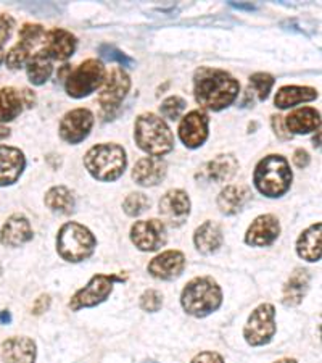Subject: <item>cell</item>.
Instances as JSON below:
<instances>
[{"mask_svg":"<svg viewBox=\"0 0 322 363\" xmlns=\"http://www.w3.org/2000/svg\"><path fill=\"white\" fill-rule=\"evenodd\" d=\"M93 126V115L87 108H76L68 112L60 121V133L62 140L68 144H79L89 136Z\"/></svg>","mask_w":322,"mask_h":363,"instance_id":"obj_13","label":"cell"},{"mask_svg":"<svg viewBox=\"0 0 322 363\" xmlns=\"http://www.w3.org/2000/svg\"><path fill=\"white\" fill-rule=\"evenodd\" d=\"M42 44H44L42 50L52 58V60L64 62L74 54L78 40H76L74 34L67 31V29L55 28L52 29V31L45 33Z\"/></svg>","mask_w":322,"mask_h":363,"instance_id":"obj_18","label":"cell"},{"mask_svg":"<svg viewBox=\"0 0 322 363\" xmlns=\"http://www.w3.org/2000/svg\"><path fill=\"white\" fill-rule=\"evenodd\" d=\"M251 189L243 184L226 186L218 196V208L224 215H236L251 201Z\"/></svg>","mask_w":322,"mask_h":363,"instance_id":"obj_23","label":"cell"},{"mask_svg":"<svg viewBox=\"0 0 322 363\" xmlns=\"http://www.w3.org/2000/svg\"><path fill=\"white\" fill-rule=\"evenodd\" d=\"M192 363H224V360L216 352H202L192 360Z\"/></svg>","mask_w":322,"mask_h":363,"instance_id":"obj_38","label":"cell"},{"mask_svg":"<svg viewBox=\"0 0 322 363\" xmlns=\"http://www.w3.org/2000/svg\"><path fill=\"white\" fill-rule=\"evenodd\" d=\"M280 234V223L274 215H261L250 225L245 234V242L251 247H268Z\"/></svg>","mask_w":322,"mask_h":363,"instance_id":"obj_16","label":"cell"},{"mask_svg":"<svg viewBox=\"0 0 322 363\" xmlns=\"http://www.w3.org/2000/svg\"><path fill=\"white\" fill-rule=\"evenodd\" d=\"M185 268V257L179 250H166L149 263V273L156 279L171 281L179 278Z\"/></svg>","mask_w":322,"mask_h":363,"instance_id":"obj_17","label":"cell"},{"mask_svg":"<svg viewBox=\"0 0 322 363\" xmlns=\"http://www.w3.org/2000/svg\"><path fill=\"white\" fill-rule=\"evenodd\" d=\"M232 7H236V9H248V10H253L255 7H253V5H236V4H232Z\"/></svg>","mask_w":322,"mask_h":363,"instance_id":"obj_45","label":"cell"},{"mask_svg":"<svg viewBox=\"0 0 322 363\" xmlns=\"http://www.w3.org/2000/svg\"><path fill=\"white\" fill-rule=\"evenodd\" d=\"M309 154L304 149H297L294 154V163L297 168H306L309 165Z\"/></svg>","mask_w":322,"mask_h":363,"instance_id":"obj_41","label":"cell"},{"mask_svg":"<svg viewBox=\"0 0 322 363\" xmlns=\"http://www.w3.org/2000/svg\"><path fill=\"white\" fill-rule=\"evenodd\" d=\"M190 213V199L183 189L168 191L160 201V215L173 228L183 226Z\"/></svg>","mask_w":322,"mask_h":363,"instance_id":"obj_15","label":"cell"},{"mask_svg":"<svg viewBox=\"0 0 322 363\" xmlns=\"http://www.w3.org/2000/svg\"><path fill=\"white\" fill-rule=\"evenodd\" d=\"M318 91L309 86H284L277 91L276 97H274V104L280 110L292 108L295 105H300L303 102H311L318 99Z\"/></svg>","mask_w":322,"mask_h":363,"instance_id":"obj_27","label":"cell"},{"mask_svg":"<svg viewBox=\"0 0 322 363\" xmlns=\"http://www.w3.org/2000/svg\"><path fill=\"white\" fill-rule=\"evenodd\" d=\"M166 172L168 167L161 159H158V157H144L134 165L132 179L139 186L154 187L166 178Z\"/></svg>","mask_w":322,"mask_h":363,"instance_id":"obj_20","label":"cell"},{"mask_svg":"<svg viewBox=\"0 0 322 363\" xmlns=\"http://www.w3.org/2000/svg\"><path fill=\"white\" fill-rule=\"evenodd\" d=\"M36 355V344L29 337H10L2 344V359L5 363H34Z\"/></svg>","mask_w":322,"mask_h":363,"instance_id":"obj_22","label":"cell"},{"mask_svg":"<svg viewBox=\"0 0 322 363\" xmlns=\"http://www.w3.org/2000/svg\"><path fill=\"white\" fill-rule=\"evenodd\" d=\"M179 139L189 149H198L207 143L209 134V118L202 110H192L179 123Z\"/></svg>","mask_w":322,"mask_h":363,"instance_id":"obj_14","label":"cell"},{"mask_svg":"<svg viewBox=\"0 0 322 363\" xmlns=\"http://www.w3.org/2000/svg\"><path fill=\"white\" fill-rule=\"evenodd\" d=\"M126 278L118 274H96L83 289H79L69 301V308L73 312H78L81 308H91L98 303L105 302L113 291L116 283H122Z\"/></svg>","mask_w":322,"mask_h":363,"instance_id":"obj_9","label":"cell"},{"mask_svg":"<svg viewBox=\"0 0 322 363\" xmlns=\"http://www.w3.org/2000/svg\"><path fill=\"white\" fill-rule=\"evenodd\" d=\"M276 363H297V360H294V359H282V360H277Z\"/></svg>","mask_w":322,"mask_h":363,"instance_id":"obj_46","label":"cell"},{"mask_svg":"<svg viewBox=\"0 0 322 363\" xmlns=\"http://www.w3.org/2000/svg\"><path fill=\"white\" fill-rule=\"evenodd\" d=\"M134 139L140 150L151 157L169 154L174 149V136L166 121L155 113H142L134 125Z\"/></svg>","mask_w":322,"mask_h":363,"instance_id":"obj_2","label":"cell"},{"mask_svg":"<svg viewBox=\"0 0 322 363\" xmlns=\"http://www.w3.org/2000/svg\"><path fill=\"white\" fill-rule=\"evenodd\" d=\"M163 307V296L160 291L156 289H147L140 296V308L144 312H150L155 313Z\"/></svg>","mask_w":322,"mask_h":363,"instance_id":"obj_37","label":"cell"},{"mask_svg":"<svg viewBox=\"0 0 322 363\" xmlns=\"http://www.w3.org/2000/svg\"><path fill=\"white\" fill-rule=\"evenodd\" d=\"M23 96L13 87L0 89V123L13 121L23 112Z\"/></svg>","mask_w":322,"mask_h":363,"instance_id":"obj_32","label":"cell"},{"mask_svg":"<svg viewBox=\"0 0 322 363\" xmlns=\"http://www.w3.org/2000/svg\"><path fill=\"white\" fill-rule=\"evenodd\" d=\"M222 303V291L213 278H193L180 294V306L195 318H205L216 312Z\"/></svg>","mask_w":322,"mask_h":363,"instance_id":"obj_5","label":"cell"},{"mask_svg":"<svg viewBox=\"0 0 322 363\" xmlns=\"http://www.w3.org/2000/svg\"><path fill=\"white\" fill-rule=\"evenodd\" d=\"M10 313L8 312H0V321L2 323H10Z\"/></svg>","mask_w":322,"mask_h":363,"instance_id":"obj_44","label":"cell"},{"mask_svg":"<svg viewBox=\"0 0 322 363\" xmlns=\"http://www.w3.org/2000/svg\"><path fill=\"white\" fill-rule=\"evenodd\" d=\"M45 38V31L40 25H33V23H26L20 29V43L11 50L5 58V63L10 69H20L28 63L29 58L33 57L31 52L36 49L38 44H42Z\"/></svg>","mask_w":322,"mask_h":363,"instance_id":"obj_10","label":"cell"},{"mask_svg":"<svg viewBox=\"0 0 322 363\" xmlns=\"http://www.w3.org/2000/svg\"><path fill=\"white\" fill-rule=\"evenodd\" d=\"M290 163L282 155H268L258 162L253 173V183L263 196L277 199L282 197L292 186Z\"/></svg>","mask_w":322,"mask_h":363,"instance_id":"obj_4","label":"cell"},{"mask_svg":"<svg viewBox=\"0 0 322 363\" xmlns=\"http://www.w3.org/2000/svg\"><path fill=\"white\" fill-rule=\"evenodd\" d=\"M97 247V239L89 228L69 221L57 234V252L63 260L79 263L89 259Z\"/></svg>","mask_w":322,"mask_h":363,"instance_id":"obj_6","label":"cell"},{"mask_svg":"<svg viewBox=\"0 0 322 363\" xmlns=\"http://www.w3.org/2000/svg\"><path fill=\"white\" fill-rule=\"evenodd\" d=\"M240 92L238 81L218 68H198L193 76V96L197 104L212 112H221L236 102Z\"/></svg>","mask_w":322,"mask_h":363,"instance_id":"obj_1","label":"cell"},{"mask_svg":"<svg viewBox=\"0 0 322 363\" xmlns=\"http://www.w3.org/2000/svg\"><path fill=\"white\" fill-rule=\"evenodd\" d=\"M276 79L272 78L269 73H255L250 76V92H253L258 96L260 101H266L269 97V92H271Z\"/></svg>","mask_w":322,"mask_h":363,"instance_id":"obj_33","label":"cell"},{"mask_svg":"<svg viewBox=\"0 0 322 363\" xmlns=\"http://www.w3.org/2000/svg\"><path fill=\"white\" fill-rule=\"evenodd\" d=\"M26 159L20 149L0 145V187L16 183L25 172Z\"/></svg>","mask_w":322,"mask_h":363,"instance_id":"obj_19","label":"cell"},{"mask_svg":"<svg viewBox=\"0 0 322 363\" xmlns=\"http://www.w3.org/2000/svg\"><path fill=\"white\" fill-rule=\"evenodd\" d=\"M287 131L292 134H308L319 131L321 128V113L313 107L297 108L285 118Z\"/></svg>","mask_w":322,"mask_h":363,"instance_id":"obj_24","label":"cell"},{"mask_svg":"<svg viewBox=\"0 0 322 363\" xmlns=\"http://www.w3.org/2000/svg\"><path fill=\"white\" fill-rule=\"evenodd\" d=\"M2 58H4V44H0V63H2Z\"/></svg>","mask_w":322,"mask_h":363,"instance_id":"obj_47","label":"cell"},{"mask_svg":"<svg viewBox=\"0 0 322 363\" xmlns=\"http://www.w3.org/2000/svg\"><path fill=\"white\" fill-rule=\"evenodd\" d=\"M45 205L54 213L69 215L74 212V207H76L74 194L68 189V187L55 186V187H52V189L47 191Z\"/></svg>","mask_w":322,"mask_h":363,"instance_id":"obj_31","label":"cell"},{"mask_svg":"<svg viewBox=\"0 0 322 363\" xmlns=\"http://www.w3.org/2000/svg\"><path fill=\"white\" fill-rule=\"evenodd\" d=\"M98 54H100L102 58L108 62H116L120 63L122 67H132L134 65V60L131 57H127L125 52H121L120 49H116L115 45H110V44H102L98 47Z\"/></svg>","mask_w":322,"mask_h":363,"instance_id":"obj_36","label":"cell"},{"mask_svg":"<svg viewBox=\"0 0 322 363\" xmlns=\"http://www.w3.org/2000/svg\"><path fill=\"white\" fill-rule=\"evenodd\" d=\"M129 89H131V78L122 68H113L105 76L103 87L98 94V104L103 112L113 113L118 110L120 105L125 101Z\"/></svg>","mask_w":322,"mask_h":363,"instance_id":"obj_11","label":"cell"},{"mask_svg":"<svg viewBox=\"0 0 322 363\" xmlns=\"http://www.w3.org/2000/svg\"><path fill=\"white\" fill-rule=\"evenodd\" d=\"M271 123H272V130H274V133L277 134V138H280V139H290L292 136L289 133H285L284 131V125H282V116H279V115H272L271 116Z\"/></svg>","mask_w":322,"mask_h":363,"instance_id":"obj_40","label":"cell"},{"mask_svg":"<svg viewBox=\"0 0 322 363\" xmlns=\"http://www.w3.org/2000/svg\"><path fill=\"white\" fill-rule=\"evenodd\" d=\"M276 330V308L271 303H261L248 317L243 328V337L250 345L260 347L272 341Z\"/></svg>","mask_w":322,"mask_h":363,"instance_id":"obj_8","label":"cell"},{"mask_svg":"<svg viewBox=\"0 0 322 363\" xmlns=\"http://www.w3.org/2000/svg\"><path fill=\"white\" fill-rule=\"evenodd\" d=\"M21 96H23V102H25L26 107H34V104H36V97H34V94L31 91L25 89Z\"/></svg>","mask_w":322,"mask_h":363,"instance_id":"obj_42","label":"cell"},{"mask_svg":"<svg viewBox=\"0 0 322 363\" xmlns=\"http://www.w3.org/2000/svg\"><path fill=\"white\" fill-rule=\"evenodd\" d=\"M86 169L91 177L103 183H111L122 177L127 167L126 150L118 144H97L84 157Z\"/></svg>","mask_w":322,"mask_h":363,"instance_id":"obj_3","label":"cell"},{"mask_svg":"<svg viewBox=\"0 0 322 363\" xmlns=\"http://www.w3.org/2000/svg\"><path fill=\"white\" fill-rule=\"evenodd\" d=\"M185 107H187V104L183 97L171 96L163 101V104L160 105V112L163 116H165V118L174 121L185 112Z\"/></svg>","mask_w":322,"mask_h":363,"instance_id":"obj_35","label":"cell"},{"mask_svg":"<svg viewBox=\"0 0 322 363\" xmlns=\"http://www.w3.org/2000/svg\"><path fill=\"white\" fill-rule=\"evenodd\" d=\"M10 136V130L7 126H4V125H0V140L2 139H5V138H8Z\"/></svg>","mask_w":322,"mask_h":363,"instance_id":"obj_43","label":"cell"},{"mask_svg":"<svg viewBox=\"0 0 322 363\" xmlns=\"http://www.w3.org/2000/svg\"><path fill=\"white\" fill-rule=\"evenodd\" d=\"M309 279H311V277L304 268H297L290 274L282 292V303L285 307H297L298 303H301L309 289Z\"/></svg>","mask_w":322,"mask_h":363,"instance_id":"obj_25","label":"cell"},{"mask_svg":"<svg viewBox=\"0 0 322 363\" xmlns=\"http://www.w3.org/2000/svg\"><path fill=\"white\" fill-rule=\"evenodd\" d=\"M49 307H50V296L44 294V296H40L36 302H34L33 313L34 315H42L44 312L49 310Z\"/></svg>","mask_w":322,"mask_h":363,"instance_id":"obj_39","label":"cell"},{"mask_svg":"<svg viewBox=\"0 0 322 363\" xmlns=\"http://www.w3.org/2000/svg\"><path fill=\"white\" fill-rule=\"evenodd\" d=\"M105 76L107 72H105L103 63L97 58H89L79 67L69 69V74L64 78V89L69 97L83 99L91 96L103 84Z\"/></svg>","mask_w":322,"mask_h":363,"instance_id":"obj_7","label":"cell"},{"mask_svg":"<svg viewBox=\"0 0 322 363\" xmlns=\"http://www.w3.org/2000/svg\"><path fill=\"white\" fill-rule=\"evenodd\" d=\"M222 241H224L222 230L214 221H205L203 225L197 228L195 234H193V242H195L197 250L205 255L214 254L216 250H219Z\"/></svg>","mask_w":322,"mask_h":363,"instance_id":"obj_26","label":"cell"},{"mask_svg":"<svg viewBox=\"0 0 322 363\" xmlns=\"http://www.w3.org/2000/svg\"><path fill=\"white\" fill-rule=\"evenodd\" d=\"M131 241L139 250L155 252L166 244V226L160 220L136 221L131 228Z\"/></svg>","mask_w":322,"mask_h":363,"instance_id":"obj_12","label":"cell"},{"mask_svg":"<svg viewBox=\"0 0 322 363\" xmlns=\"http://www.w3.org/2000/svg\"><path fill=\"white\" fill-rule=\"evenodd\" d=\"M142 363H158V362H155V360H144Z\"/></svg>","mask_w":322,"mask_h":363,"instance_id":"obj_48","label":"cell"},{"mask_svg":"<svg viewBox=\"0 0 322 363\" xmlns=\"http://www.w3.org/2000/svg\"><path fill=\"white\" fill-rule=\"evenodd\" d=\"M33 239V228L25 215H11L0 231V242L7 247H20Z\"/></svg>","mask_w":322,"mask_h":363,"instance_id":"obj_21","label":"cell"},{"mask_svg":"<svg viewBox=\"0 0 322 363\" xmlns=\"http://www.w3.org/2000/svg\"><path fill=\"white\" fill-rule=\"evenodd\" d=\"M150 208V199L142 194V192H134V194H129L125 202H122V210H125L126 215L129 216H139L144 212H147Z\"/></svg>","mask_w":322,"mask_h":363,"instance_id":"obj_34","label":"cell"},{"mask_svg":"<svg viewBox=\"0 0 322 363\" xmlns=\"http://www.w3.org/2000/svg\"><path fill=\"white\" fill-rule=\"evenodd\" d=\"M238 169V162L231 154L218 155L212 162H208L203 168V174L208 181L213 183H226L229 181Z\"/></svg>","mask_w":322,"mask_h":363,"instance_id":"obj_28","label":"cell"},{"mask_svg":"<svg viewBox=\"0 0 322 363\" xmlns=\"http://www.w3.org/2000/svg\"><path fill=\"white\" fill-rule=\"evenodd\" d=\"M321 223L311 225L304 230L297 241V254L306 262L321 260Z\"/></svg>","mask_w":322,"mask_h":363,"instance_id":"obj_29","label":"cell"},{"mask_svg":"<svg viewBox=\"0 0 322 363\" xmlns=\"http://www.w3.org/2000/svg\"><path fill=\"white\" fill-rule=\"evenodd\" d=\"M26 72L29 81H31L34 86H42L49 81L52 72H54L52 58L47 55L42 49L38 50L36 54H33V57L28 60Z\"/></svg>","mask_w":322,"mask_h":363,"instance_id":"obj_30","label":"cell"}]
</instances>
